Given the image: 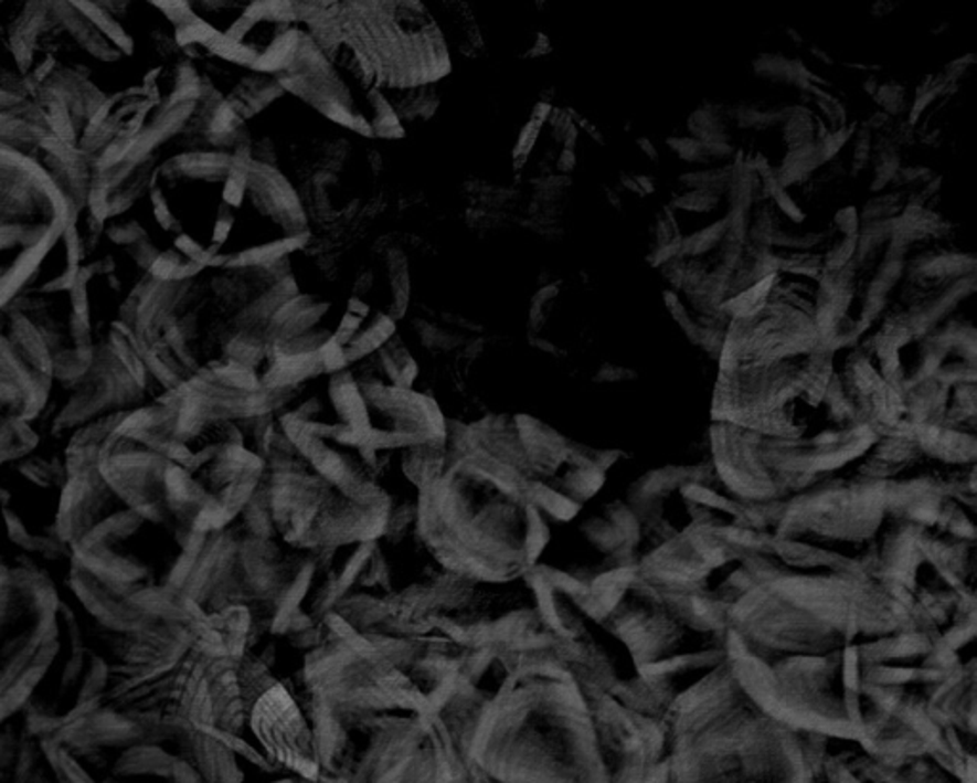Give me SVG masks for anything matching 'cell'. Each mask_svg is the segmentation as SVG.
<instances>
[{
    "label": "cell",
    "instance_id": "1",
    "mask_svg": "<svg viewBox=\"0 0 977 783\" xmlns=\"http://www.w3.org/2000/svg\"><path fill=\"white\" fill-rule=\"evenodd\" d=\"M439 715L468 783H640L607 755L554 649H474Z\"/></svg>",
    "mask_w": 977,
    "mask_h": 783
},
{
    "label": "cell",
    "instance_id": "20",
    "mask_svg": "<svg viewBox=\"0 0 977 783\" xmlns=\"http://www.w3.org/2000/svg\"><path fill=\"white\" fill-rule=\"evenodd\" d=\"M730 174H732V167L720 170H697V172L682 174L680 184L688 186L691 190L709 191V193L722 198L730 188Z\"/></svg>",
    "mask_w": 977,
    "mask_h": 783
},
{
    "label": "cell",
    "instance_id": "5",
    "mask_svg": "<svg viewBox=\"0 0 977 783\" xmlns=\"http://www.w3.org/2000/svg\"><path fill=\"white\" fill-rule=\"evenodd\" d=\"M338 29L376 88L436 85L449 75V46L423 2H338Z\"/></svg>",
    "mask_w": 977,
    "mask_h": 783
},
{
    "label": "cell",
    "instance_id": "19",
    "mask_svg": "<svg viewBox=\"0 0 977 783\" xmlns=\"http://www.w3.org/2000/svg\"><path fill=\"white\" fill-rule=\"evenodd\" d=\"M893 224H895V219L879 220V222H871V224H863L859 228L858 251L853 256V262L858 266L866 261L869 254L874 253L886 241L892 240Z\"/></svg>",
    "mask_w": 977,
    "mask_h": 783
},
{
    "label": "cell",
    "instance_id": "17",
    "mask_svg": "<svg viewBox=\"0 0 977 783\" xmlns=\"http://www.w3.org/2000/svg\"><path fill=\"white\" fill-rule=\"evenodd\" d=\"M783 138L787 141L788 151L798 149L801 146H808L811 141H816V125L811 119L808 107L795 106L790 107L788 119L783 123Z\"/></svg>",
    "mask_w": 977,
    "mask_h": 783
},
{
    "label": "cell",
    "instance_id": "4",
    "mask_svg": "<svg viewBox=\"0 0 977 783\" xmlns=\"http://www.w3.org/2000/svg\"><path fill=\"white\" fill-rule=\"evenodd\" d=\"M65 604L49 570L0 539V724L22 715L56 665Z\"/></svg>",
    "mask_w": 977,
    "mask_h": 783
},
{
    "label": "cell",
    "instance_id": "7",
    "mask_svg": "<svg viewBox=\"0 0 977 783\" xmlns=\"http://www.w3.org/2000/svg\"><path fill=\"white\" fill-rule=\"evenodd\" d=\"M285 93L295 94L317 114L365 140H401V127L382 88H363L325 56L302 29L290 64L277 73Z\"/></svg>",
    "mask_w": 977,
    "mask_h": 783
},
{
    "label": "cell",
    "instance_id": "12",
    "mask_svg": "<svg viewBox=\"0 0 977 783\" xmlns=\"http://www.w3.org/2000/svg\"><path fill=\"white\" fill-rule=\"evenodd\" d=\"M976 272L974 254L939 253L922 254L911 262V282H955L958 277Z\"/></svg>",
    "mask_w": 977,
    "mask_h": 783
},
{
    "label": "cell",
    "instance_id": "44",
    "mask_svg": "<svg viewBox=\"0 0 977 783\" xmlns=\"http://www.w3.org/2000/svg\"><path fill=\"white\" fill-rule=\"evenodd\" d=\"M893 8H895V4H893V2H877V4L872 7V15H877V18H882V15L890 14Z\"/></svg>",
    "mask_w": 977,
    "mask_h": 783
},
{
    "label": "cell",
    "instance_id": "40",
    "mask_svg": "<svg viewBox=\"0 0 977 783\" xmlns=\"http://www.w3.org/2000/svg\"><path fill=\"white\" fill-rule=\"evenodd\" d=\"M636 144H638V148H640L641 151H644V154H646V156L651 159V161H657V159H659L657 148H655L654 141L649 140V138H638V141H636Z\"/></svg>",
    "mask_w": 977,
    "mask_h": 783
},
{
    "label": "cell",
    "instance_id": "39",
    "mask_svg": "<svg viewBox=\"0 0 977 783\" xmlns=\"http://www.w3.org/2000/svg\"><path fill=\"white\" fill-rule=\"evenodd\" d=\"M634 178V182L638 184L641 191H644V195H649V193H655L657 190V186H655V180L651 177H646V174H636Z\"/></svg>",
    "mask_w": 977,
    "mask_h": 783
},
{
    "label": "cell",
    "instance_id": "6",
    "mask_svg": "<svg viewBox=\"0 0 977 783\" xmlns=\"http://www.w3.org/2000/svg\"><path fill=\"white\" fill-rule=\"evenodd\" d=\"M334 783H468V772L442 715L421 711L353 728Z\"/></svg>",
    "mask_w": 977,
    "mask_h": 783
},
{
    "label": "cell",
    "instance_id": "22",
    "mask_svg": "<svg viewBox=\"0 0 977 783\" xmlns=\"http://www.w3.org/2000/svg\"><path fill=\"white\" fill-rule=\"evenodd\" d=\"M877 167H874V180H872L871 190H884L888 184H892L895 172L900 170L901 159L892 144H882L877 148Z\"/></svg>",
    "mask_w": 977,
    "mask_h": 783
},
{
    "label": "cell",
    "instance_id": "16",
    "mask_svg": "<svg viewBox=\"0 0 977 783\" xmlns=\"http://www.w3.org/2000/svg\"><path fill=\"white\" fill-rule=\"evenodd\" d=\"M777 274H779V272H777ZM777 274L766 277V279H762V282L756 283L753 287H748V289L743 290V293H739L737 297L725 300V303L722 304L720 311H722L728 319L753 318L758 311H762V308H764L767 300H769V295H772V289H774L775 277H777Z\"/></svg>",
    "mask_w": 977,
    "mask_h": 783
},
{
    "label": "cell",
    "instance_id": "38",
    "mask_svg": "<svg viewBox=\"0 0 977 783\" xmlns=\"http://www.w3.org/2000/svg\"><path fill=\"white\" fill-rule=\"evenodd\" d=\"M704 148L712 159H728V157L735 156V149L730 144H704Z\"/></svg>",
    "mask_w": 977,
    "mask_h": 783
},
{
    "label": "cell",
    "instance_id": "42",
    "mask_svg": "<svg viewBox=\"0 0 977 783\" xmlns=\"http://www.w3.org/2000/svg\"><path fill=\"white\" fill-rule=\"evenodd\" d=\"M888 115L884 112H877V114L872 115L871 119L867 120L866 127L871 130V128H880L886 127Z\"/></svg>",
    "mask_w": 977,
    "mask_h": 783
},
{
    "label": "cell",
    "instance_id": "11",
    "mask_svg": "<svg viewBox=\"0 0 977 783\" xmlns=\"http://www.w3.org/2000/svg\"><path fill=\"white\" fill-rule=\"evenodd\" d=\"M382 94L403 128L432 119L442 104L437 83L411 88H382Z\"/></svg>",
    "mask_w": 977,
    "mask_h": 783
},
{
    "label": "cell",
    "instance_id": "2",
    "mask_svg": "<svg viewBox=\"0 0 977 783\" xmlns=\"http://www.w3.org/2000/svg\"><path fill=\"white\" fill-rule=\"evenodd\" d=\"M149 191L172 251L199 268L272 264L311 237L285 172L251 154L185 151L157 167Z\"/></svg>",
    "mask_w": 977,
    "mask_h": 783
},
{
    "label": "cell",
    "instance_id": "25",
    "mask_svg": "<svg viewBox=\"0 0 977 783\" xmlns=\"http://www.w3.org/2000/svg\"><path fill=\"white\" fill-rule=\"evenodd\" d=\"M720 201H722L720 195H714V193H709V191L691 190L680 195V198H676L672 207L689 212H711L720 205Z\"/></svg>",
    "mask_w": 977,
    "mask_h": 783
},
{
    "label": "cell",
    "instance_id": "30",
    "mask_svg": "<svg viewBox=\"0 0 977 783\" xmlns=\"http://www.w3.org/2000/svg\"><path fill=\"white\" fill-rule=\"evenodd\" d=\"M869 161H871V130L867 127H861L859 128L858 140H856V148H853L851 174L853 177L859 174L861 170L866 169Z\"/></svg>",
    "mask_w": 977,
    "mask_h": 783
},
{
    "label": "cell",
    "instance_id": "24",
    "mask_svg": "<svg viewBox=\"0 0 977 783\" xmlns=\"http://www.w3.org/2000/svg\"><path fill=\"white\" fill-rule=\"evenodd\" d=\"M665 304H667L668 311L675 318L676 324L680 325V329L686 332L689 342L699 345V325L695 319L689 316L688 308L683 306L675 290H665Z\"/></svg>",
    "mask_w": 977,
    "mask_h": 783
},
{
    "label": "cell",
    "instance_id": "37",
    "mask_svg": "<svg viewBox=\"0 0 977 783\" xmlns=\"http://www.w3.org/2000/svg\"><path fill=\"white\" fill-rule=\"evenodd\" d=\"M974 64H976V56H974V54L958 57V60L951 62V64L945 67V77L943 78H945L949 85H953V83H956V78L960 77L964 71L968 70V67H971Z\"/></svg>",
    "mask_w": 977,
    "mask_h": 783
},
{
    "label": "cell",
    "instance_id": "27",
    "mask_svg": "<svg viewBox=\"0 0 977 783\" xmlns=\"http://www.w3.org/2000/svg\"><path fill=\"white\" fill-rule=\"evenodd\" d=\"M667 144L668 148L675 149L676 154L682 157L683 161H712V157L709 156L703 141L695 140V138H668Z\"/></svg>",
    "mask_w": 977,
    "mask_h": 783
},
{
    "label": "cell",
    "instance_id": "45",
    "mask_svg": "<svg viewBox=\"0 0 977 783\" xmlns=\"http://www.w3.org/2000/svg\"><path fill=\"white\" fill-rule=\"evenodd\" d=\"M809 52H811L814 56L819 57L821 62H827V64L829 65L835 64V60H832V57H830L827 52H822L821 49H817V46H811V50H809Z\"/></svg>",
    "mask_w": 977,
    "mask_h": 783
},
{
    "label": "cell",
    "instance_id": "32",
    "mask_svg": "<svg viewBox=\"0 0 977 783\" xmlns=\"http://www.w3.org/2000/svg\"><path fill=\"white\" fill-rule=\"evenodd\" d=\"M835 224H837L840 232L845 233V237L859 235L861 222H859L858 209L856 207H846L842 211H838L837 216H835Z\"/></svg>",
    "mask_w": 977,
    "mask_h": 783
},
{
    "label": "cell",
    "instance_id": "29",
    "mask_svg": "<svg viewBox=\"0 0 977 783\" xmlns=\"http://www.w3.org/2000/svg\"><path fill=\"white\" fill-rule=\"evenodd\" d=\"M874 99L879 102V106L884 109L886 115H900L905 109V91L895 83L879 86Z\"/></svg>",
    "mask_w": 977,
    "mask_h": 783
},
{
    "label": "cell",
    "instance_id": "34",
    "mask_svg": "<svg viewBox=\"0 0 977 783\" xmlns=\"http://www.w3.org/2000/svg\"><path fill=\"white\" fill-rule=\"evenodd\" d=\"M683 269H686V258H682V256H675V258H670L661 266L662 276L672 285L675 290H680V287H682Z\"/></svg>",
    "mask_w": 977,
    "mask_h": 783
},
{
    "label": "cell",
    "instance_id": "46",
    "mask_svg": "<svg viewBox=\"0 0 977 783\" xmlns=\"http://www.w3.org/2000/svg\"><path fill=\"white\" fill-rule=\"evenodd\" d=\"M863 91H866L869 96H874V94H877V91H879L877 78H869V81H866V85H863Z\"/></svg>",
    "mask_w": 977,
    "mask_h": 783
},
{
    "label": "cell",
    "instance_id": "13",
    "mask_svg": "<svg viewBox=\"0 0 977 783\" xmlns=\"http://www.w3.org/2000/svg\"><path fill=\"white\" fill-rule=\"evenodd\" d=\"M949 230V222H945L939 214L926 211L924 207L907 205L900 216H895L890 243L907 248L914 241L942 237Z\"/></svg>",
    "mask_w": 977,
    "mask_h": 783
},
{
    "label": "cell",
    "instance_id": "14",
    "mask_svg": "<svg viewBox=\"0 0 977 783\" xmlns=\"http://www.w3.org/2000/svg\"><path fill=\"white\" fill-rule=\"evenodd\" d=\"M728 117H732V112H725L724 106L704 104L689 117L688 127L693 138L703 144H730L732 136L728 133Z\"/></svg>",
    "mask_w": 977,
    "mask_h": 783
},
{
    "label": "cell",
    "instance_id": "35",
    "mask_svg": "<svg viewBox=\"0 0 977 783\" xmlns=\"http://www.w3.org/2000/svg\"><path fill=\"white\" fill-rule=\"evenodd\" d=\"M636 377H638V374L634 373L633 369L619 368V366H613V363H604V366L598 369L596 377H594V381H628V379H636Z\"/></svg>",
    "mask_w": 977,
    "mask_h": 783
},
{
    "label": "cell",
    "instance_id": "36",
    "mask_svg": "<svg viewBox=\"0 0 977 783\" xmlns=\"http://www.w3.org/2000/svg\"><path fill=\"white\" fill-rule=\"evenodd\" d=\"M680 245H682V240L668 243V245H662V247H655L654 253L647 256V262L655 266V268H661L665 262L675 258V256H680Z\"/></svg>",
    "mask_w": 977,
    "mask_h": 783
},
{
    "label": "cell",
    "instance_id": "41",
    "mask_svg": "<svg viewBox=\"0 0 977 783\" xmlns=\"http://www.w3.org/2000/svg\"><path fill=\"white\" fill-rule=\"evenodd\" d=\"M605 198H607L613 209L623 211V199H620L619 191L613 190V188H605Z\"/></svg>",
    "mask_w": 977,
    "mask_h": 783
},
{
    "label": "cell",
    "instance_id": "47",
    "mask_svg": "<svg viewBox=\"0 0 977 783\" xmlns=\"http://www.w3.org/2000/svg\"><path fill=\"white\" fill-rule=\"evenodd\" d=\"M787 33H788V36H790V39H793V41H796V43H798V44H800L801 41H804V39H801V36L798 35V33H796V31H793V29H787Z\"/></svg>",
    "mask_w": 977,
    "mask_h": 783
},
{
    "label": "cell",
    "instance_id": "15",
    "mask_svg": "<svg viewBox=\"0 0 977 783\" xmlns=\"http://www.w3.org/2000/svg\"><path fill=\"white\" fill-rule=\"evenodd\" d=\"M822 165L821 156H819V148H817V140L811 141L808 146H801L798 149H790L783 162H780L779 169H777V182H779V188H787V186L798 184V182H804V180H808L809 174L814 172V170L819 169Z\"/></svg>",
    "mask_w": 977,
    "mask_h": 783
},
{
    "label": "cell",
    "instance_id": "26",
    "mask_svg": "<svg viewBox=\"0 0 977 783\" xmlns=\"http://www.w3.org/2000/svg\"><path fill=\"white\" fill-rule=\"evenodd\" d=\"M856 251H858V235L845 237L842 243H838L837 247L830 248L829 253H827L825 261H822V269L837 272V269L845 268L853 261Z\"/></svg>",
    "mask_w": 977,
    "mask_h": 783
},
{
    "label": "cell",
    "instance_id": "3",
    "mask_svg": "<svg viewBox=\"0 0 977 783\" xmlns=\"http://www.w3.org/2000/svg\"><path fill=\"white\" fill-rule=\"evenodd\" d=\"M285 174L316 240L358 248L390 209L386 165L369 141L319 135L290 146Z\"/></svg>",
    "mask_w": 977,
    "mask_h": 783
},
{
    "label": "cell",
    "instance_id": "21",
    "mask_svg": "<svg viewBox=\"0 0 977 783\" xmlns=\"http://www.w3.org/2000/svg\"><path fill=\"white\" fill-rule=\"evenodd\" d=\"M829 783H916L901 777H888L877 766L867 764L866 769L853 770L846 764H840L835 770L827 769Z\"/></svg>",
    "mask_w": 977,
    "mask_h": 783
},
{
    "label": "cell",
    "instance_id": "10",
    "mask_svg": "<svg viewBox=\"0 0 977 783\" xmlns=\"http://www.w3.org/2000/svg\"><path fill=\"white\" fill-rule=\"evenodd\" d=\"M439 15L445 18V28H439L444 33L445 41H447V36H450V43L457 46L463 56L474 57V60L487 57L489 50L486 46L484 31L479 28L478 20L468 4L457 2V0L439 2Z\"/></svg>",
    "mask_w": 977,
    "mask_h": 783
},
{
    "label": "cell",
    "instance_id": "23",
    "mask_svg": "<svg viewBox=\"0 0 977 783\" xmlns=\"http://www.w3.org/2000/svg\"><path fill=\"white\" fill-rule=\"evenodd\" d=\"M901 201H903L901 193H888V195H882V198L872 199V201L867 203L863 212L859 214L861 226L863 224H871V222H879V220H890L900 216Z\"/></svg>",
    "mask_w": 977,
    "mask_h": 783
},
{
    "label": "cell",
    "instance_id": "43",
    "mask_svg": "<svg viewBox=\"0 0 977 783\" xmlns=\"http://www.w3.org/2000/svg\"><path fill=\"white\" fill-rule=\"evenodd\" d=\"M620 184L625 186L626 190L633 191V193H636V195H638V198H644V191H641L640 188H638V184H636V182H634V178L628 177V174H625V172H623V174H620Z\"/></svg>",
    "mask_w": 977,
    "mask_h": 783
},
{
    "label": "cell",
    "instance_id": "33",
    "mask_svg": "<svg viewBox=\"0 0 977 783\" xmlns=\"http://www.w3.org/2000/svg\"><path fill=\"white\" fill-rule=\"evenodd\" d=\"M775 203L779 207L780 211L787 214L788 219L793 220L795 224H801L804 220H806V212L801 211L800 207L796 205L795 199L788 195L787 191L779 188V190L774 193Z\"/></svg>",
    "mask_w": 977,
    "mask_h": 783
},
{
    "label": "cell",
    "instance_id": "31",
    "mask_svg": "<svg viewBox=\"0 0 977 783\" xmlns=\"http://www.w3.org/2000/svg\"><path fill=\"white\" fill-rule=\"evenodd\" d=\"M932 178H934V172L926 169V167H900V170H898L895 177H893L892 184L909 186L913 184V182L928 184Z\"/></svg>",
    "mask_w": 977,
    "mask_h": 783
},
{
    "label": "cell",
    "instance_id": "8",
    "mask_svg": "<svg viewBox=\"0 0 977 783\" xmlns=\"http://www.w3.org/2000/svg\"><path fill=\"white\" fill-rule=\"evenodd\" d=\"M460 216L466 228L478 235H492L518 226L520 207L516 188L492 184L486 178H466L460 190Z\"/></svg>",
    "mask_w": 977,
    "mask_h": 783
},
{
    "label": "cell",
    "instance_id": "28",
    "mask_svg": "<svg viewBox=\"0 0 977 783\" xmlns=\"http://www.w3.org/2000/svg\"><path fill=\"white\" fill-rule=\"evenodd\" d=\"M853 135H856V125H848V127L829 133V135L822 136L821 140H817V148H819V156H821L822 162L830 161L832 157L837 156L838 151L845 148Z\"/></svg>",
    "mask_w": 977,
    "mask_h": 783
},
{
    "label": "cell",
    "instance_id": "18",
    "mask_svg": "<svg viewBox=\"0 0 977 783\" xmlns=\"http://www.w3.org/2000/svg\"><path fill=\"white\" fill-rule=\"evenodd\" d=\"M725 232H728V222H725V219H722L711 224V226L703 228L701 232L693 233L689 237H682L680 256L682 258H686V256L688 258H695V256H701V254L711 253L718 243H722Z\"/></svg>",
    "mask_w": 977,
    "mask_h": 783
},
{
    "label": "cell",
    "instance_id": "9",
    "mask_svg": "<svg viewBox=\"0 0 977 783\" xmlns=\"http://www.w3.org/2000/svg\"><path fill=\"white\" fill-rule=\"evenodd\" d=\"M283 94L285 91L275 75L248 71L235 83L232 91L225 94L224 99L227 106L232 107L233 114L246 123L282 98Z\"/></svg>",
    "mask_w": 977,
    "mask_h": 783
}]
</instances>
